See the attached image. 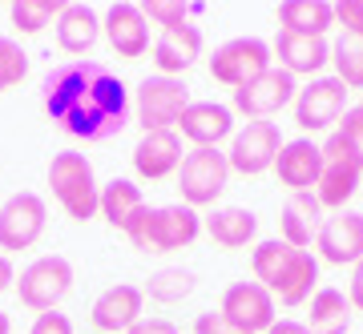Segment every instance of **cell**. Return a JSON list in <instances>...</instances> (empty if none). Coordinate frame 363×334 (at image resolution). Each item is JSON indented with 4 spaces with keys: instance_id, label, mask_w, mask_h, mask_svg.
I'll list each match as a JSON object with an SVG mask.
<instances>
[{
    "instance_id": "cell-1",
    "label": "cell",
    "mask_w": 363,
    "mask_h": 334,
    "mask_svg": "<svg viewBox=\"0 0 363 334\" xmlns=\"http://www.w3.org/2000/svg\"><path fill=\"white\" fill-rule=\"evenodd\" d=\"M45 113L81 142H109L130 125V93L117 73L93 57H69L52 64L45 81Z\"/></svg>"
},
{
    "instance_id": "cell-2",
    "label": "cell",
    "mask_w": 363,
    "mask_h": 334,
    "mask_svg": "<svg viewBox=\"0 0 363 334\" xmlns=\"http://www.w3.org/2000/svg\"><path fill=\"white\" fill-rule=\"evenodd\" d=\"M202 234V218L198 209L169 202V206H142L133 214V221L125 226V238L133 242V250L142 254H174L182 246H190Z\"/></svg>"
},
{
    "instance_id": "cell-3",
    "label": "cell",
    "mask_w": 363,
    "mask_h": 334,
    "mask_svg": "<svg viewBox=\"0 0 363 334\" xmlns=\"http://www.w3.org/2000/svg\"><path fill=\"white\" fill-rule=\"evenodd\" d=\"M49 185L52 197L61 202L73 221H89L101 214V185H97V173H93V161L85 154H57L49 161Z\"/></svg>"
},
{
    "instance_id": "cell-4",
    "label": "cell",
    "mask_w": 363,
    "mask_h": 334,
    "mask_svg": "<svg viewBox=\"0 0 363 334\" xmlns=\"http://www.w3.org/2000/svg\"><path fill=\"white\" fill-rule=\"evenodd\" d=\"M230 181V161L218 149H190L178 166V193L182 206H214Z\"/></svg>"
},
{
    "instance_id": "cell-5",
    "label": "cell",
    "mask_w": 363,
    "mask_h": 334,
    "mask_svg": "<svg viewBox=\"0 0 363 334\" xmlns=\"http://www.w3.org/2000/svg\"><path fill=\"white\" fill-rule=\"evenodd\" d=\"M73 290V262L65 254H45L37 262H28L21 278H16V294L28 310H57V302Z\"/></svg>"
},
{
    "instance_id": "cell-6",
    "label": "cell",
    "mask_w": 363,
    "mask_h": 334,
    "mask_svg": "<svg viewBox=\"0 0 363 334\" xmlns=\"http://www.w3.org/2000/svg\"><path fill=\"white\" fill-rule=\"evenodd\" d=\"M271 45L259 37H234L226 45L214 49L210 57V77L222 81V85H230V89H242L250 85L255 77H262L267 69H271Z\"/></svg>"
},
{
    "instance_id": "cell-7",
    "label": "cell",
    "mask_w": 363,
    "mask_h": 334,
    "mask_svg": "<svg viewBox=\"0 0 363 334\" xmlns=\"http://www.w3.org/2000/svg\"><path fill=\"white\" fill-rule=\"evenodd\" d=\"M190 109V85L182 77H145L138 85V121L145 133L154 129H174L182 113Z\"/></svg>"
},
{
    "instance_id": "cell-8",
    "label": "cell",
    "mask_w": 363,
    "mask_h": 334,
    "mask_svg": "<svg viewBox=\"0 0 363 334\" xmlns=\"http://www.w3.org/2000/svg\"><path fill=\"white\" fill-rule=\"evenodd\" d=\"M347 113V85L339 77H315L295 97V121L303 133H323Z\"/></svg>"
},
{
    "instance_id": "cell-9",
    "label": "cell",
    "mask_w": 363,
    "mask_h": 334,
    "mask_svg": "<svg viewBox=\"0 0 363 334\" xmlns=\"http://www.w3.org/2000/svg\"><path fill=\"white\" fill-rule=\"evenodd\" d=\"M295 97H298L295 77H291V73H283V69H267V73H262V77H255L250 85L234 89L230 113H242L247 121H267V117H274L279 109L295 105Z\"/></svg>"
},
{
    "instance_id": "cell-10",
    "label": "cell",
    "mask_w": 363,
    "mask_h": 334,
    "mask_svg": "<svg viewBox=\"0 0 363 334\" xmlns=\"http://www.w3.org/2000/svg\"><path fill=\"white\" fill-rule=\"evenodd\" d=\"M45 221H49V209H45V197L33 190L13 193L4 206H0V250H28L37 246V238L45 234Z\"/></svg>"
},
{
    "instance_id": "cell-11",
    "label": "cell",
    "mask_w": 363,
    "mask_h": 334,
    "mask_svg": "<svg viewBox=\"0 0 363 334\" xmlns=\"http://www.w3.org/2000/svg\"><path fill=\"white\" fill-rule=\"evenodd\" d=\"M279 149H283V133H279L274 121H247V125L234 133L226 161H230L234 173L255 178V173H267L279 161Z\"/></svg>"
},
{
    "instance_id": "cell-12",
    "label": "cell",
    "mask_w": 363,
    "mask_h": 334,
    "mask_svg": "<svg viewBox=\"0 0 363 334\" xmlns=\"http://www.w3.org/2000/svg\"><path fill=\"white\" fill-rule=\"evenodd\" d=\"M222 314L247 334H267L279 322L274 318V294L259 282H234L222 294Z\"/></svg>"
},
{
    "instance_id": "cell-13",
    "label": "cell",
    "mask_w": 363,
    "mask_h": 334,
    "mask_svg": "<svg viewBox=\"0 0 363 334\" xmlns=\"http://www.w3.org/2000/svg\"><path fill=\"white\" fill-rule=\"evenodd\" d=\"M315 246H319L323 262H331V266H355L363 258V214L339 209V214L323 218Z\"/></svg>"
},
{
    "instance_id": "cell-14",
    "label": "cell",
    "mask_w": 363,
    "mask_h": 334,
    "mask_svg": "<svg viewBox=\"0 0 363 334\" xmlns=\"http://www.w3.org/2000/svg\"><path fill=\"white\" fill-rule=\"evenodd\" d=\"M105 40H109V49L117 57H125V61H138L150 52V21L138 4H109L105 8Z\"/></svg>"
},
{
    "instance_id": "cell-15",
    "label": "cell",
    "mask_w": 363,
    "mask_h": 334,
    "mask_svg": "<svg viewBox=\"0 0 363 334\" xmlns=\"http://www.w3.org/2000/svg\"><path fill=\"white\" fill-rule=\"evenodd\" d=\"M274 169H279V181H283L291 193H307L311 185H319V178H323V145H315L311 137L283 142Z\"/></svg>"
},
{
    "instance_id": "cell-16",
    "label": "cell",
    "mask_w": 363,
    "mask_h": 334,
    "mask_svg": "<svg viewBox=\"0 0 363 334\" xmlns=\"http://www.w3.org/2000/svg\"><path fill=\"white\" fill-rule=\"evenodd\" d=\"M145 290L130 282H117L109 290H101V298L93 302V326L105 334H125L133 322H142Z\"/></svg>"
},
{
    "instance_id": "cell-17",
    "label": "cell",
    "mask_w": 363,
    "mask_h": 334,
    "mask_svg": "<svg viewBox=\"0 0 363 334\" xmlns=\"http://www.w3.org/2000/svg\"><path fill=\"white\" fill-rule=\"evenodd\" d=\"M271 57H279V69L291 73V77H315L331 61V45L323 37H295V33L279 28V37L271 45Z\"/></svg>"
},
{
    "instance_id": "cell-18",
    "label": "cell",
    "mask_w": 363,
    "mask_h": 334,
    "mask_svg": "<svg viewBox=\"0 0 363 334\" xmlns=\"http://www.w3.org/2000/svg\"><path fill=\"white\" fill-rule=\"evenodd\" d=\"M178 129L186 142H194V149H218L222 137L234 133V113L218 101H190Z\"/></svg>"
},
{
    "instance_id": "cell-19",
    "label": "cell",
    "mask_w": 363,
    "mask_h": 334,
    "mask_svg": "<svg viewBox=\"0 0 363 334\" xmlns=\"http://www.w3.org/2000/svg\"><path fill=\"white\" fill-rule=\"evenodd\" d=\"M182 166V137L174 129H154L142 133V142L133 145V169L145 181H162Z\"/></svg>"
},
{
    "instance_id": "cell-20",
    "label": "cell",
    "mask_w": 363,
    "mask_h": 334,
    "mask_svg": "<svg viewBox=\"0 0 363 334\" xmlns=\"http://www.w3.org/2000/svg\"><path fill=\"white\" fill-rule=\"evenodd\" d=\"M202 57V28L198 25H178L162 28V37L154 40V64L162 69V77H178Z\"/></svg>"
},
{
    "instance_id": "cell-21",
    "label": "cell",
    "mask_w": 363,
    "mask_h": 334,
    "mask_svg": "<svg viewBox=\"0 0 363 334\" xmlns=\"http://www.w3.org/2000/svg\"><path fill=\"white\" fill-rule=\"evenodd\" d=\"M279 226H283V242H286V246H295V250H307V246L319 238V226H323V206H319L315 190L291 193V197L283 202Z\"/></svg>"
},
{
    "instance_id": "cell-22",
    "label": "cell",
    "mask_w": 363,
    "mask_h": 334,
    "mask_svg": "<svg viewBox=\"0 0 363 334\" xmlns=\"http://www.w3.org/2000/svg\"><path fill=\"white\" fill-rule=\"evenodd\" d=\"M101 37V16L89 4H65L57 16V45L73 57H89L93 45Z\"/></svg>"
},
{
    "instance_id": "cell-23",
    "label": "cell",
    "mask_w": 363,
    "mask_h": 334,
    "mask_svg": "<svg viewBox=\"0 0 363 334\" xmlns=\"http://www.w3.org/2000/svg\"><path fill=\"white\" fill-rule=\"evenodd\" d=\"M359 166L351 161V157H331L327 161L323 157V178H319V185H315V197H319V206L323 209H343L355 197V190H359Z\"/></svg>"
},
{
    "instance_id": "cell-24",
    "label": "cell",
    "mask_w": 363,
    "mask_h": 334,
    "mask_svg": "<svg viewBox=\"0 0 363 334\" xmlns=\"http://www.w3.org/2000/svg\"><path fill=\"white\" fill-rule=\"evenodd\" d=\"M202 230H206L210 238H214V246H222V250H242L247 242H255L259 218L242 206H222L202 221Z\"/></svg>"
},
{
    "instance_id": "cell-25",
    "label": "cell",
    "mask_w": 363,
    "mask_h": 334,
    "mask_svg": "<svg viewBox=\"0 0 363 334\" xmlns=\"http://www.w3.org/2000/svg\"><path fill=\"white\" fill-rule=\"evenodd\" d=\"M279 25L295 37H323L335 25V4L327 0H286L279 4Z\"/></svg>"
},
{
    "instance_id": "cell-26",
    "label": "cell",
    "mask_w": 363,
    "mask_h": 334,
    "mask_svg": "<svg viewBox=\"0 0 363 334\" xmlns=\"http://www.w3.org/2000/svg\"><path fill=\"white\" fill-rule=\"evenodd\" d=\"M295 246H286L283 238H267V242L255 246V254H250V266H255V278L259 286H267L271 294H279L286 282V274L295 266Z\"/></svg>"
},
{
    "instance_id": "cell-27",
    "label": "cell",
    "mask_w": 363,
    "mask_h": 334,
    "mask_svg": "<svg viewBox=\"0 0 363 334\" xmlns=\"http://www.w3.org/2000/svg\"><path fill=\"white\" fill-rule=\"evenodd\" d=\"M351 326V298L335 286H323L311 294V318L307 330L311 334H347Z\"/></svg>"
},
{
    "instance_id": "cell-28",
    "label": "cell",
    "mask_w": 363,
    "mask_h": 334,
    "mask_svg": "<svg viewBox=\"0 0 363 334\" xmlns=\"http://www.w3.org/2000/svg\"><path fill=\"white\" fill-rule=\"evenodd\" d=\"M142 206H145V197L130 178H113L109 185H101V218L109 221L113 230L125 234V226L133 221V214Z\"/></svg>"
},
{
    "instance_id": "cell-29",
    "label": "cell",
    "mask_w": 363,
    "mask_h": 334,
    "mask_svg": "<svg viewBox=\"0 0 363 334\" xmlns=\"http://www.w3.org/2000/svg\"><path fill=\"white\" fill-rule=\"evenodd\" d=\"M315 282H319V262H315L311 250H298V254H295V266H291L283 290H279L274 298H279L283 306H303V302L311 298Z\"/></svg>"
},
{
    "instance_id": "cell-30",
    "label": "cell",
    "mask_w": 363,
    "mask_h": 334,
    "mask_svg": "<svg viewBox=\"0 0 363 334\" xmlns=\"http://www.w3.org/2000/svg\"><path fill=\"white\" fill-rule=\"evenodd\" d=\"M198 286V274L194 270H182V266H166V270L150 274V282H145V294L162 302V306H174L182 298H190Z\"/></svg>"
},
{
    "instance_id": "cell-31",
    "label": "cell",
    "mask_w": 363,
    "mask_h": 334,
    "mask_svg": "<svg viewBox=\"0 0 363 334\" xmlns=\"http://www.w3.org/2000/svg\"><path fill=\"white\" fill-rule=\"evenodd\" d=\"M61 0H16L13 8H9V16H13V28L16 33H40V28L57 25V16H61Z\"/></svg>"
},
{
    "instance_id": "cell-32",
    "label": "cell",
    "mask_w": 363,
    "mask_h": 334,
    "mask_svg": "<svg viewBox=\"0 0 363 334\" xmlns=\"http://www.w3.org/2000/svg\"><path fill=\"white\" fill-rule=\"evenodd\" d=\"M331 61H335V77L347 85V89H363V37H343L331 45Z\"/></svg>"
},
{
    "instance_id": "cell-33",
    "label": "cell",
    "mask_w": 363,
    "mask_h": 334,
    "mask_svg": "<svg viewBox=\"0 0 363 334\" xmlns=\"http://www.w3.org/2000/svg\"><path fill=\"white\" fill-rule=\"evenodd\" d=\"M25 73H28V52L13 37H0V93L21 85Z\"/></svg>"
},
{
    "instance_id": "cell-34",
    "label": "cell",
    "mask_w": 363,
    "mask_h": 334,
    "mask_svg": "<svg viewBox=\"0 0 363 334\" xmlns=\"http://www.w3.org/2000/svg\"><path fill=\"white\" fill-rule=\"evenodd\" d=\"M335 133L343 137L351 161H355V166H359V173H363V105H355V109H347V113H343V121H339Z\"/></svg>"
},
{
    "instance_id": "cell-35",
    "label": "cell",
    "mask_w": 363,
    "mask_h": 334,
    "mask_svg": "<svg viewBox=\"0 0 363 334\" xmlns=\"http://www.w3.org/2000/svg\"><path fill=\"white\" fill-rule=\"evenodd\" d=\"M142 13H145V21H157L162 28H178V25H186L190 4H174V0H150Z\"/></svg>"
},
{
    "instance_id": "cell-36",
    "label": "cell",
    "mask_w": 363,
    "mask_h": 334,
    "mask_svg": "<svg viewBox=\"0 0 363 334\" xmlns=\"http://www.w3.org/2000/svg\"><path fill=\"white\" fill-rule=\"evenodd\" d=\"M335 21L343 25V33L363 37V0H339L335 4Z\"/></svg>"
},
{
    "instance_id": "cell-37",
    "label": "cell",
    "mask_w": 363,
    "mask_h": 334,
    "mask_svg": "<svg viewBox=\"0 0 363 334\" xmlns=\"http://www.w3.org/2000/svg\"><path fill=\"white\" fill-rule=\"evenodd\" d=\"M194 334H247V330H242V326H234L222 310H218V314L206 310V314H198V318H194Z\"/></svg>"
},
{
    "instance_id": "cell-38",
    "label": "cell",
    "mask_w": 363,
    "mask_h": 334,
    "mask_svg": "<svg viewBox=\"0 0 363 334\" xmlns=\"http://www.w3.org/2000/svg\"><path fill=\"white\" fill-rule=\"evenodd\" d=\"M28 334H73V322L61 310H45V314H37V322H33Z\"/></svg>"
},
{
    "instance_id": "cell-39",
    "label": "cell",
    "mask_w": 363,
    "mask_h": 334,
    "mask_svg": "<svg viewBox=\"0 0 363 334\" xmlns=\"http://www.w3.org/2000/svg\"><path fill=\"white\" fill-rule=\"evenodd\" d=\"M125 334H178V326L169 318H142V322H133Z\"/></svg>"
},
{
    "instance_id": "cell-40",
    "label": "cell",
    "mask_w": 363,
    "mask_h": 334,
    "mask_svg": "<svg viewBox=\"0 0 363 334\" xmlns=\"http://www.w3.org/2000/svg\"><path fill=\"white\" fill-rule=\"evenodd\" d=\"M347 298H351V310H363V258L355 262V274H351V290H347Z\"/></svg>"
},
{
    "instance_id": "cell-41",
    "label": "cell",
    "mask_w": 363,
    "mask_h": 334,
    "mask_svg": "<svg viewBox=\"0 0 363 334\" xmlns=\"http://www.w3.org/2000/svg\"><path fill=\"white\" fill-rule=\"evenodd\" d=\"M267 334H311V330H307V322H295V318H279V322H274V326H271V330H267Z\"/></svg>"
},
{
    "instance_id": "cell-42",
    "label": "cell",
    "mask_w": 363,
    "mask_h": 334,
    "mask_svg": "<svg viewBox=\"0 0 363 334\" xmlns=\"http://www.w3.org/2000/svg\"><path fill=\"white\" fill-rule=\"evenodd\" d=\"M13 286H16V270H13V262H9V254H0V294L13 290Z\"/></svg>"
},
{
    "instance_id": "cell-43",
    "label": "cell",
    "mask_w": 363,
    "mask_h": 334,
    "mask_svg": "<svg viewBox=\"0 0 363 334\" xmlns=\"http://www.w3.org/2000/svg\"><path fill=\"white\" fill-rule=\"evenodd\" d=\"M0 334H13V322H9V314L0 310Z\"/></svg>"
}]
</instances>
